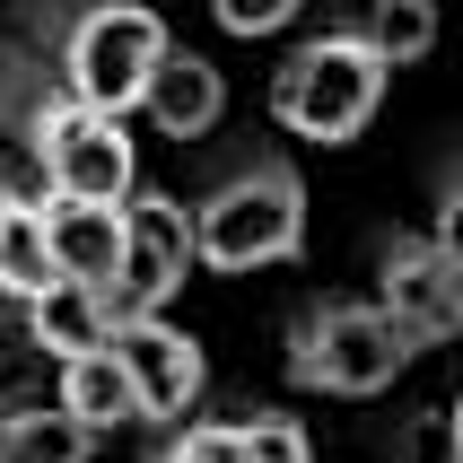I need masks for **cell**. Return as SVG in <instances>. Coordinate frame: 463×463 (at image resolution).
<instances>
[{
	"instance_id": "obj_15",
	"label": "cell",
	"mask_w": 463,
	"mask_h": 463,
	"mask_svg": "<svg viewBox=\"0 0 463 463\" xmlns=\"http://www.w3.org/2000/svg\"><path fill=\"white\" fill-rule=\"evenodd\" d=\"M97 455V438L79 429V420H61L52 402H18V438H9V463H88Z\"/></svg>"
},
{
	"instance_id": "obj_4",
	"label": "cell",
	"mask_w": 463,
	"mask_h": 463,
	"mask_svg": "<svg viewBox=\"0 0 463 463\" xmlns=\"http://www.w3.org/2000/svg\"><path fill=\"white\" fill-rule=\"evenodd\" d=\"M26 157L44 175V202L123 210L140 193V140H131V123L61 97V88H44V97L26 105Z\"/></svg>"
},
{
	"instance_id": "obj_6",
	"label": "cell",
	"mask_w": 463,
	"mask_h": 463,
	"mask_svg": "<svg viewBox=\"0 0 463 463\" xmlns=\"http://www.w3.org/2000/svg\"><path fill=\"white\" fill-rule=\"evenodd\" d=\"M202 271L193 254V202L140 184L123 202V271H114V324H149L184 298V280Z\"/></svg>"
},
{
	"instance_id": "obj_17",
	"label": "cell",
	"mask_w": 463,
	"mask_h": 463,
	"mask_svg": "<svg viewBox=\"0 0 463 463\" xmlns=\"http://www.w3.org/2000/svg\"><path fill=\"white\" fill-rule=\"evenodd\" d=\"M149 463H245V438H236V420H184L149 446Z\"/></svg>"
},
{
	"instance_id": "obj_3",
	"label": "cell",
	"mask_w": 463,
	"mask_h": 463,
	"mask_svg": "<svg viewBox=\"0 0 463 463\" xmlns=\"http://www.w3.org/2000/svg\"><path fill=\"white\" fill-rule=\"evenodd\" d=\"M411 359H420V341L393 315H376V298H307V307L288 315V385L298 393L367 402V393H385Z\"/></svg>"
},
{
	"instance_id": "obj_18",
	"label": "cell",
	"mask_w": 463,
	"mask_h": 463,
	"mask_svg": "<svg viewBox=\"0 0 463 463\" xmlns=\"http://www.w3.org/2000/svg\"><path fill=\"white\" fill-rule=\"evenodd\" d=\"M236 438H245V463H315L307 420H288V411H245Z\"/></svg>"
},
{
	"instance_id": "obj_11",
	"label": "cell",
	"mask_w": 463,
	"mask_h": 463,
	"mask_svg": "<svg viewBox=\"0 0 463 463\" xmlns=\"http://www.w3.org/2000/svg\"><path fill=\"white\" fill-rule=\"evenodd\" d=\"M26 341H35L52 367H71V359H88V350L114 341V307L88 298V288H71V280H52L44 298L26 307Z\"/></svg>"
},
{
	"instance_id": "obj_9",
	"label": "cell",
	"mask_w": 463,
	"mask_h": 463,
	"mask_svg": "<svg viewBox=\"0 0 463 463\" xmlns=\"http://www.w3.org/2000/svg\"><path fill=\"white\" fill-rule=\"evenodd\" d=\"M131 114H149L157 140H210L219 131V114H228V79H219V61L193 44H166V61L149 71V88H140V105Z\"/></svg>"
},
{
	"instance_id": "obj_19",
	"label": "cell",
	"mask_w": 463,
	"mask_h": 463,
	"mask_svg": "<svg viewBox=\"0 0 463 463\" xmlns=\"http://www.w3.org/2000/svg\"><path fill=\"white\" fill-rule=\"evenodd\" d=\"M219 26L228 35H280V26H298V0H219Z\"/></svg>"
},
{
	"instance_id": "obj_2",
	"label": "cell",
	"mask_w": 463,
	"mask_h": 463,
	"mask_svg": "<svg viewBox=\"0 0 463 463\" xmlns=\"http://www.w3.org/2000/svg\"><path fill=\"white\" fill-rule=\"evenodd\" d=\"M385 88H393V71L367 52L359 18H324L307 44L280 52V71H271V123L298 131V140H324V149H350L376 123Z\"/></svg>"
},
{
	"instance_id": "obj_8",
	"label": "cell",
	"mask_w": 463,
	"mask_h": 463,
	"mask_svg": "<svg viewBox=\"0 0 463 463\" xmlns=\"http://www.w3.org/2000/svg\"><path fill=\"white\" fill-rule=\"evenodd\" d=\"M114 367H123V385H131V411L157 420V429H184L193 402L210 393L202 341L184 333V324H166V315H149V324H114Z\"/></svg>"
},
{
	"instance_id": "obj_14",
	"label": "cell",
	"mask_w": 463,
	"mask_h": 463,
	"mask_svg": "<svg viewBox=\"0 0 463 463\" xmlns=\"http://www.w3.org/2000/svg\"><path fill=\"white\" fill-rule=\"evenodd\" d=\"M359 35L385 71H411L420 52L438 44V9L429 0H376V9H359Z\"/></svg>"
},
{
	"instance_id": "obj_13",
	"label": "cell",
	"mask_w": 463,
	"mask_h": 463,
	"mask_svg": "<svg viewBox=\"0 0 463 463\" xmlns=\"http://www.w3.org/2000/svg\"><path fill=\"white\" fill-rule=\"evenodd\" d=\"M52 411H61V420H79L88 438H105V429H131V420H140V411H131L123 367H114V341L61 367V393H52Z\"/></svg>"
},
{
	"instance_id": "obj_7",
	"label": "cell",
	"mask_w": 463,
	"mask_h": 463,
	"mask_svg": "<svg viewBox=\"0 0 463 463\" xmlns=\"http://www.w3.org/2000/svg\"><path fill=\"white\" fill-rule=\"evenodd\" d=\"M376 315H393L420 350L463 333V280L420 228H385L376 236Z\"/></svg>"
},
{
	"instance_id": "obj_1",
	"label": "cell",
	"mask_w": 463,
	"mask_h": 463,
	"mask_svg": "<svg viewBox=\"0 0 463 463\" xmlns=\"http://www.w3.org/2000/svg\"><path fill=\"white\" fill-rule=\"evenodd\" d=\"M193 254L202 271H271V262L307 254V175L298 157L254 140L219 166L202 202H193Z\"/></svg>"
},
{
	"instance_id": "obj_16",
	"label": "cell",
	"mask_w": 463,
	"mask_h": 463,
	"mask_svg": "<svg viewBox=\"0 0 463 463\" xmlns=\"http://www.w3.org/2000/svg\"><path fill=\"white\" fill-rule=\"evenodd\" d=\"M420 236L455 262V280H463V140L438 149V166H429V228H420Z\"/></svg>"
},
{
	"instance_id": "obj_5",
	"label": "cell",
	"mask_w": 463,
	"mask_h": 463,
	"mask_svg": "<svg viewBox=\"0 0 463 463\" xmlns=\"http://www.w3.org/2000/svg\"><path fill=\"white\" fill-rule=\"evenodd\" d=\"M166 18L157 9H131V0H114V9H79V18H61V52H52V88L79 105H97V114H123L140 105V88H149V71L166 61Z\"/></svg>"
},
{
	"instance_id": "obj_10",
	"label": "cell",
	"mask_w": 463,
	"mask_h": 463,
	"mask_svg": "<svg viewBox=\"0 0 463 463\" xmlns=\"http://www.w3.org/2000/svg\"><path fill=\"white\" fill-rule=\"evenodd\" d=\"M44 254L52 280L88 288L114 307V271H123V210H88V202H44Z\"/></svg>"
},
{
	"instance_id": "obj_12",
	"label": "cell",
	"mask_w": 463,
	"mask_h": 463,
	"mask_svg": "<svg viewBox=\"0 0 463 463\" xmlns=\"http://www.w3.org/2000/svg\"><path fill=\"white\" fill-rule=\"evenodd\" d=\"M52 288V254H44V202L0 184V298L35 307Z\"/></svg>"
},
{
	"instance_id": "obj_20",
	"label": "cell",
	"mask_w": 463,
	"mask_h": 463,
	"mask_svg": "<svg viewBox=\"0 0 463 463\" xmlns=\"http://www.w3.org/2000/svg\"><path fill=\"white\" fill-rule=\"evenodd\" d=\"M402 463H455V438H446V411H420L402 429Z\"/></svg>"
},
{
	"instance_id": "obj_21",
	"label": "cell",
	"mask_w": 463,
	"mask_h": 463,
	"mask_svg": "<svg viewBox=\"0 0 463 463\" xmlns=\"http://www.w3.org/2000/svg\"><path fill=\"white\" fill-rule=\"evenodd\" d=\"M446 438H455V463H463V393H455V411H446Z\"/></svg>"
}]
</instances>
